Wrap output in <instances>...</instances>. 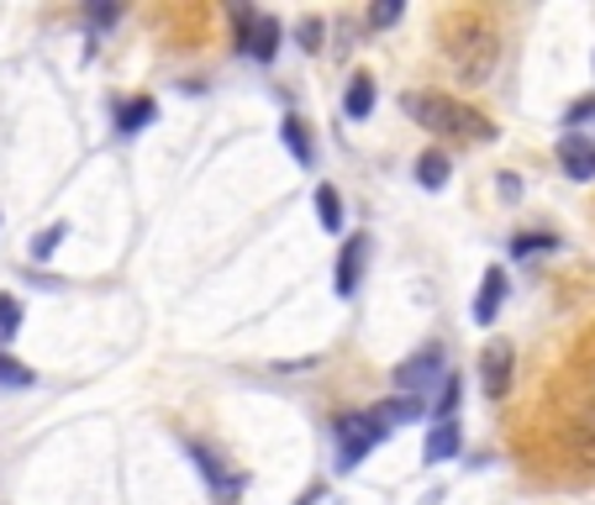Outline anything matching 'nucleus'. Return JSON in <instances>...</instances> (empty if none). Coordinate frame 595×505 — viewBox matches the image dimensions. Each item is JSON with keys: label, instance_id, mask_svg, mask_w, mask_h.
Returning <instances> with one entry per match:
<instances>
[{"label": "nucleus", "instance_id": "obj_1", "mask_svg": "<svg viewBox=\"0 0 595 505\" xmlns=\"http://www.w3.org/2000/svg\"><path fill=\"white\" fill-rule=\"evenodd\" d=\"M443 48H448V64H453V74H458L464 85H485V79L496 74L500 32H496L490 17H479V11H458V17H448V26H443Z\"/></svg>", "mask_w": 595, "mask_h": 505}, {"label": "nucleus", "instance_id": "obj_2", "mask_svg": "<svg viewBox=\"0 0 595 505\" xmlns=\"http://www.w3.org/2000/svg\"><path fill=\"white\" fill-rule=\"evenodd\" d=\"M401 111L411 121H422L428 132H443V138H469V143H490L496 138L490 117H479L464 100H448V96H401Z\"/></svg>", "mask_w": 595, "mask_h": 505}, {"label": "nucleus", "instance_id": "obj_3", "mask_svg": "<svg viewBox=\"0 0 595 505\" xmlns=\"http://www.w3.org/2000/svg\"><path fill=\"white\" fill-rule=\"evenodd\" d=\"M385 432H390V427H385L375 410H348V416H337V421H333L337 469H343V474H348V469H358V463H364V458H369L385 442Z\"/></svg>", "mask_w": 595, "mask_h": 505}, {"label": "nucleus", "instance_id": "obj_4", "mask_svg": "<svg viewBox=\"0 0 595 505\" xmlns=\"http://www.w3.org/2000/svg\"><path fill=\"white\" fill-rule=\"evenodd\" d=\"M396 395H416V400H428L432 385H443L448 380V359H443V342H428V348H416L405 363H396Z\"/></svg>", "mask_w": 595, "mask_h": 505}, {"label": "nucleus", "instance_id": "obj_5", "mask_svg": "<svg viewBox=\"0 0 595 505\" xmlns=\"http://www.w3.org/2000/svg\"><path fill=\"white\" fill-rule=\"evenodd\" d=\"M369 253H375V238L369 232H354V238L337 248V268H333V285L343 300H354L358 285H364V268H369Z\"/></svg>", "mask_w": 595, "mask_h": 505}, {"label": "nucleus", "instance_id": "obj_6", "mask_svg": "<svg viewBox=\"0 0 595 505\" xmlns=\"http://www.w3.org/2000/svg\"><path fill=\"white\" fill-rule=\"evenodd\" d=\"M511 369H517L511 342H506V337H490L485 353H479V385H485L490 400H506V389H511Z\"/></svg>", "mask_w": 595, "mask_h": 505}, {"label": "nucleus", "instance_id": "obj_7", "mask_svg": "<svg viewBox=\"0 0 595 505\" xmlns=\"http://www.w3.org/2000/svg\"><path fill=\"white\" fill-rule=\"evenodd\" d=\"M506 295H511V279H506V268L500 264H490L485 268V279H479V295H475V321L479 327H496Z\"/></svg>", "mask_w": 595, "mask_h": 505}, {"label": "nucleus", "instance_id": "obj_8", "mask_svg": "<svg viewBox=\"0 0 595 505\" xmlns=\"http://www.w3.org/2000/svg\"><path fill=\"white\" fill-rule=\"evenodd\" d=\"M559 164H564V174L580 179V185L595 179V143L585 132H564V138H559Z\"/></svg>", "mask_w": 595, "mask_h": 505}, {"label": "nucleus", "instance_id": "obj_9", "mask_svg": "<svg viewBox=\"0 0 595 505\" xmlns=\"http://www.w3.org/2000/svg\"><path fill=\"white\" fill-rule=\"evenodd\" d=\"M375 96H380V85H375L369 74H354V79H348V90H343V117H348V121H369Z\"/></svg>", "mask_w": 595, "mask_h": 505}, {"label": "nucleus", "instance_id": "obj_10", "mask_svg": "<svg viewBox=\"0 0 595 505\" xmlns=\"http://www.w3.org/2000/svg\"><path fill=\"white\" fill-rule=\"evenodd\" d=\"M458 448H464L458 421H432V432H428V463H448V458H458Z\"/></svg>", "mask_w": 595, "mask_h": 505}, {"label": "nucleus", "instance_id": "obj_11", "mask_svg": "<svg viewBox=\"0 0 595 505\" xmlns=\"http://www.w3.org/2000/svg\"><path fill=\"white\" fill-rule=\"evenodd\" d=\"M280 138H285V147L295 153V164H301V168L316 164V143H311V132H306V121H301V117L280 121Z\"/></svg>", "mask_w": 595, "mask_h": 505}, {"label": "nucleus", "instance_id": "obj_12", "mask_svg": "<svg viewBox=\"0 0 595 505\" xmlns=\"http://www.w3.org/2000/svg\"><path fill=\"white\" fill-rule=\"evenodd\" d=\"M375 416H380L385 427H405V421H422V416H428V400H416V395H396V400L375 406Z\"/></svg>", "mask_w": 595, "mask_h": 505}, {"label": "nucleus", "instance_id": "obj_13", "mask_svg": "<svg viewBox=\"0 0 595 505\" xmlns=\"http://www.w3.org/2000/svg\"><path fill=\"white\" fill-rule=\"evenodd\" d=\"M153 117H159V106L148 96H138V100H127L117 111V132L121 138H132V132H143V127H153Z\"/></svg>", "mask_w": 595, "mask_h": 505}, {"label": "nucleus", "instance_id": "obj_14", "mask_svg": "<svg viewBox=\"0 0 595 505\" xmlns=\"http://www.w3.org/2000/svg\"><path fill=\"white\" fill-rule=\"evenodd\" d=\"M280 37H285V26H280V17H269V11H263L259 17V32H253V58H259V64H274V53H280Z\"/></svg>", "mask_w": 595, "mask_h": 505}, {"label": "nucleus", "instance_id": "obj_15", "mask_svg": "<svg viewBox=\"0 0 595 505\" xmlns=\"http://www.w3.org/2000/svg\"><path fill=\"white\" fill-rule=\"evenodd\" d=\"M448 153H437V147H432V153H422V158H416V185H422V190H443V185H448Z\"/></svg>", "mask_w": 595, "mask_h": 505}, {"label": "nucleus", "instance_id": "obj_16", "mask_svg": "<svg viewBox=\"0 0 595 505\" xmlns=\"http://www.w3.org/2000/svg\"><path fill=\"white\" fill-rule=\"evenodd\" d=\"M343 195L333 185H316V221H322V232H343Z\"/></svg>", "mask_w": 595, "mask_h": 505}, {"label": "nucleus", "instance_id": "obj_17", "mask_svg": "<svg viewBox=\"0 0 595 505\" xmlns=\"http://www.w3.org/2000/svg\"><path fill=\"white\" fill-rule=\"evenodd\" d=\"M69 238V227H64V221H53V227H43V232H37V238L26 242V253H32V264H48L53 259V248H58V242Z\"/></svg>", "mask_w": 595, "mask_h": 505}, {"label": "nucleus", "instance_id": "obj_18", "mask_svg": "<svg viewBox=\"0 0 595 505\" xmlns=\"http://www.w3.org/2000/svg\"><path fill=\"white\" fill-rule=\"evenodd\" d=\"M458 395H464V380H458V374H448V380L437 385V400H432V416H437V421H453V410H458Z\"/></svg>", "mask_w": 595, "mask_h": 505}, {"label": "nucleus", "instance_id": "obj_19", "mask_svg": "<svg viewBox=\"0 0 595 505\" xmlns=\"http://www.w3.org/2000/svg\"><path fill=\"white\" fill-rule=\"evenodd\" d=\"M0 385L6 389H32L37 385V374H32L26 363H17L11 353H0Z\"/></svg>", "mask_w": 595, "mask_h": 505}, {"label": "nucleus", "instance_id": "obj_20", "mask_svg": "<svg viewBox=\"0 0 595 505\" xmlns=\"http://www.w3.org/2000/svg\"><path fill=\"white\" fill-rule=\"evenodd\" d=\"M511 253H517V259H538V253H553V232H522V238H511Z\"/></svg>", "mask_w": 595, "mask_h": 505}, {"label": "nucleus", "instance_id": "obj_21", "mask_svg": "<svg viewBox=\"0 0 595 505\" xmlns=\"http://www.w3.org/2000/svg\"><path fill=\"white\" fill-rule=\"evenodd\" d=\"M17 332H22V300L17 295H0V342H11Z\"/></svg>", "mask_w": 595, "mask_h": 505}, {"label": "nucleus", "instance_id": "obj_22", "mask_svg": "<svg viewBox=\"0 0 595 505\" xmlns=\"http://www.w3.org/2000/svg\"><path fill=\"white\" fill-rule=\"evenodd\" d=\"M295 37H301V48H306V53H322L327 22H322V17H301V26H295Z\"/></svg>", "mask_w": 595, "mask_h": 505}, {"label": "nucleus", "instance_id": "obj_23", "mask_svg": "<svg viewBox=\"0 0 595 505\" xmlns=\"http://www.w3.org/2000/svg\"><path fill=\"white\" fill-rule=\"evenodd\" d=\"M401 11H405L401 0H385V6L375 0V6H369V26H396L401 22Z\"/></svg>", "mask_w": 595, "mask_h": 505}, {"label": "nucleus", "instance_id": "obj_24", "mask_svg": "<svg viewBox=\"0 0 595 505\" xmlns=\"http://www.w3.org/2000/svg\"><path fill=\"white\" fill-rule=\"evenodd\" d=\"M585 121H595V96H580L570 111H564V127H585Z\"/></svg>", "mask_w": 595, "mask_h": 505}, {"label": "nucleus", "instance_id": "obj_25", "mask_svg": "<svg viewBox=\"0 0 595 505\" xmlns=\"http://www.w3.org/2000/svg\"><path fill=\"white\" fill-rule=\"evenodd\" d=\"M121 17V6H90V22L96 26H111Z\"/></svg>", "mask_w": 595, "mask_h": 505}, {"label": "nucleus", "instance_id": "obj_26", "mask_svg": "<svg viewBox=\"0 0 595 505\" xmlns=\"http://www.w3.org/2000/svg\"><path fill=\"white\" fill-rule=\"evenodd\" d=\"M316 501H322V490H306V495H301L295 505H316Z\"/></svg>", "mask_w": 595, "mask_h": 505}]
</instances>
